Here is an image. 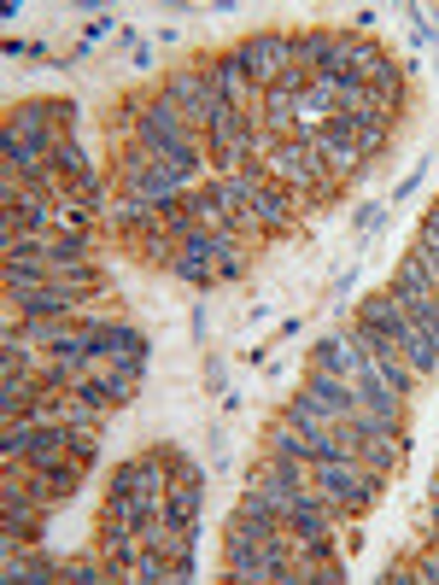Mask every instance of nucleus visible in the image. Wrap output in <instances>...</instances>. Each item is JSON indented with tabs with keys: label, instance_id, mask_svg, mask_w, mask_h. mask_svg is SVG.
<instances>
[{
	"label": "nucleus",
	"instance_id": "aec40b11",
	"mask_svg": "<svg viewBox=\"0 0 439 585\" xmlns=\"http://www.w3.org/2000/svg\"><path fill=\"white\" fill-rule=\"evenodd\" d=\"M411 317L434 334V346H439V292H434V299H421V305H411Z\"/></svg>",
	"mask_w": 439,
	"mask_h": 585
},
{
	"label": "nucleus",
	"instance_id": "5701e85b",
	"mask_svg": "<svg viewBox=\"0 0 439 585\" xmlns=\"http://www.w3.org/2000/svg\"><path fill=\"white\" fill-rule=\"evenodd\" d=\"M421 182H428V164H416V170H411V176H404V182L393 187V199H411V194H416V187H421Z\"/></svg>",
	"mask_w": 439,
	"mask_h": 585
},
{
	"label": "nucleus",
	"instance_id": "2eb2a0df",
	"mask_svg": "<svg viewBox=\"0 0 439 585\" xmlns=\"http://www.w3.org/2000/svg\"><path fill=\"white\" fill-rule=\"evenodd\" d=\"M199 509H206V486H171V504H164V521L188 527V521H199Z\"/></svg>",
	"mask_w": 439,
	"mask_h": 585
},
{
	"label": "nucleus",
	"instance_id": "20e7f679",
	"mask_svg": "<svg viewBox=\"0 0 439 585\" xmlns=\"http://www.w3.org/2000/svg\"><path fill=\"white\" fill-rule=\"evenodd\" d=\"M246 211H252V222H258V234H287L299 222V194L281 187V182H258Z\"/></svg>",
	"mask_w": 439,
	"mask_h": 585
},
{
	"label": "nucleus",
	"instance_id": "7ed1b4c3",
	"mask_svg": "<svg viewBox=\"0 0 439 585\" xmlns=\"http://www.w3.org/2000/svg\"><path fill=\"white\" fill-rule=\"evenodd\" d=\"M234 59L246 65L252 89L269 94L287 71H293V36H281V30H258V36H246L241 47H234Z\"/></svg>",
	"mask_w": 439,
	"mask_h": 585
},
{
	"label": "nucleus",
	"instance_id": "f3484780",
	"mask_svg": "<svg viewBox=\"0 0 439 585\" xmlns=\"http://www.w3.org/2000/svg\"><path fill=\"white\" fill-rule=\"evenodd\" d=\"M153 164H159V159H153V147H147L141 135H135V141L124 147V159H117V182H124V187H129V182H141Z\"/></svg>",
	"mask_w": 439,
	"mask_h": 585
},
{
	"label": "nucleus",
	"instance_id": "0eeeda50",
	"mask_svg": "<svg viewBox=\"0 0 439 585\" xmlns=\"http://www.w3.org/2000/svg\"><path fill=\"white\" fill-rule=\"evenodd\" d=\"M334 54H340V30H299L293 36V65L305 77L334 71Z\"/></svg>",
	"mask_w": 439,
	"mask_h": 585
},
{
	"label": "nucleus",
	"instance_id": "f257e3e1",
	"mask_svg": "<svg viewBox=\"0 0 439 585\" xmlns=\"http://www.w3.org/2000/svg\"><path fill=\"white\" fill-rule=\"evenodd\" d=\"M311 486L323 497H334L340 515H363V509H376V497L386 486H393V474L363 469V457H316L311 462Z\"/></svg>",
	"mask_w": 439,
	"mask_h": 585
},
{
	"label": "nucleus",
	"instance_id": "b1692460",
	"mask_svg": "<svg viewBox=\"0 0 439 585\" xmlns=\"http://www.w3.org/2000/svg\"><path fill=\"white\" fill-rule=\"evenodd\" d=\"M386 585H416V567L411 562H393V567H386Z\"/></svg>",
	"mask_w": 439,
	"mask_h": 585
},
{
	"label": "nucleus",
	"instance_id": "6e6552de",
	"mask_svg": "<svg viewBox=\"0 0 439 585\" xmlns=\"http://www.w3.org/2000/svg\"><path fill=\"white\" fill-rule=\"evenodd\" d=\"M59 557H36V550H7V567H0V580L7 585H54L59 580Z\"/></svg>",
	"mask_w": 439,
	"mask_h": 585
},
{
	"label": "nucleus",
	"instance_id": "412c9836",
	"mask_svg": "<svg viewBox=\"0 0 439 585\" xmlns=\"http://www.w3.org/2000/svg\"><path fill=\"white\" fill-rule=\"evenodd\" d=\"M206 392H229V364L223 357H206Z\"/></svg>",
	"mask_w": 439,
	"mask_h": 585
},
{
	"label": "nucleus",
	"instance_id": "9d476101",
	"mask_svg": "<svg viewBox=\"0 0 439 585\" xmlns=\"http://www.w3.org/2000/svg\"><path fill=\"white\" fill-rule=\"evenodd\" d=\"M358 457H363V469L398 480L404 457H411V439H404V434H363V451H358Z\"/></svg>",
	"mask_w": 439,
	"mask_h": 585
},
{
	"label": "nucleus",
	"instance_id": "f03ea898",
	"mask_svg": "<svg viewBox=\"0 0 439 585\" xmlns=\"http://www.w3.org/2000/svg\"><path fill=\"white\" fill-rule=\"evenodd\" d=\"M159 94L171 100V106H176L182 117H188V129H199V135H206V124H211V112H217V106H229L223 89H217V77H211V59H199V65H182V71H171Z\"/></svg>",
	"mask_w": 439,
	"mask_h": 585
},
{
	"label": "nucleus",
	"instance_id": "dca6fc26",
	"mask_svg": "<svg viewBox=\"0 0 439 585\" xmlns=\"http://www.w3.org/2000/svg\"><path fill=\"white\" fill-rule=\"evenodd\" d=\"M135 580H141V585H176L182 580L176 557H164V550H141V557H135Z\"/></svg>",
	"mask_w": 439,
	"mask_h": 585
},
{
	"label": "nucleus",
	"instance_id": "39448f33",
	"mask_svg": "<svg viewBox=\"0 0 439 585\" xmlns=\"http://www.w3.org/2000/svg\"><path fill=\"white\" fill-rule=\"evenodd\" d=\"M19 469H24V462H19ZM82 474H89L82 462H65V469H24V486L36 492L47 509H59V504H71V497H77Z\"/></svg>",
	"mask_w": 439,
	"mask_h": 585
},
{
	"label": "nucleus",
	"instance_id": "1a4fd4ad",
	"mask_svg": "<svg viewBox=\"0 0 439 585\" xmlns=\"http://www.w3.org/2000/svg\"><path fill=\"white\" fill-rule=\"evenodd\" d=\"M358 322H376V329H386V334H393V346H398V334L404 329H411V305H404L398 299V292H369V299L358 305Z\"/></svg>",
	"mask_w": 439,
	"mask_h": 585
},
{
	"label": "nucleus",
	"instance_id": "4468645a",
	"mask_svg": "<svg viewBox=\"0 0 439 585\" xmlns=\"http://www.w3.org/2000/svg\"><path fill=\"white\" fill-rule=\"evenodd\" d=\"M59 585H117V574H112V562L94 550V557H71V562H65Z\"/></svg>",
	"mask_w": 439,
	"mask_h": 585
},
{
	"label": "nucleus",
	"instance_id": "423d86ee",
	"mask_svg": "<svg viewBox=\"0 0 439 585\" xmlns=\"http://www.w3.org/2000/svg\"><path fill=\"white\" fill-rule=\"evenodd\" d=\"M311 364L346 375V381H358V375L369 369V357H363V346L351 334H328V340H316V346H311Z\"/></svg>",
	"mask_w": 439,
	"mask_h": 585
},
{
	"label": "nucleus",
	"instance_id": "6ab92c4d",
	"mask_svg": "<svg viewBox=\"0 0 439 585\" xmlns=\"http://www.w3.org/2000/svg\"><path fill=\"white\" fill-rule=\"evenodd\" d=\"M71 457L82 462V469H94V462H100V434H94V427H71Z\"/></svg>",
	"mask_w": 439,
	"mask_h": 585
},
{
	"label": "nucleus",
	"instance_id": "9b49d317",
	"mask_svg": "<svg viewBox=\"0 0 439 585\" xmlns=\"http://www.w3.org/2000/svg\"><path fill=\"white\" fill-rule=\"evenodd\" d=\"M269 451H276V457H299V462H316V457H323V439L281 416V422H269Z\"/></svg>",
	"mask_w": 439,
	"mask_h": 585
},
{
	"label": "nucleus",
	"instance_id": "393cba45",
	"mask_svg": "<svg viewBox=\"0 0 439 585\" xmlns=\"http://www.w3.org/2000/svg\"><path fill=\"white\" fill-rule=\"evenodd\" d=\"M188 322H194V340H199V346H206V329H211V317H206V299L194 305V317H188Z\"/></svg>",
	"mask_w": 439,
	"mask_h": 585
},
{
	"label": "nucleus",
	"instance_id": "a211bd4d",
	"mask_svg": "<svg viewBox=\"0 0 439 585\" xmlns=\"http://www.w3.org/2000/svg\"><path fill=\"white\" fill-rule=\"evenodd\" d=\"M351 129H358V152H363V159L393 141V117H351Z\"/></svg>",
	"mask_w": 439,
	"mask_h": 585
},
{
	"label": "nucleus",
	"instance_id": "f8f14e48",
	"mask_svg": "<svg viewBox=\"0 0 439 585\" xmlns=\"http://www.w3.org/2000/svg\"><path fill=\"white\" fill-rule=\"evenodd\" d=\"M398 352H404V364L416 369V381L421 375H439V346H434V334L421 329V322H411V329L398 334Z\"/></svg>",
	"mask_w": 439,
	"mask_h": 585
},
{
	"label": "nucleus",
	"instance_id": "4be33fe9",
	"mask_svg": "<svg viewBox=\"0 0 439 585\" xmlns=\"http://www.w3.org/2000/svg\"><path fill=\"white\" fill-rule=\"evenodd\" d=\"M416 585H439V544L416 562Z\"/></svg>",
	"mask_w": 439,
	"mask_h": 585
},
{
	"label": "nucleus",
	"instance_id": "ddd939ff",
	"mask_svg": "<svg viewBox=\"0 0 439 585\" xmlns=\"http://www.w3.org/2000/svg\"><path fill=\"white\" fill-rule=\"evenodd\" d=\"M386 292H398L404 305H421V299H434L439 287H434V275L421 269L416 257H404V264H398V275H393V282H386Z\"/></svg>",
	"mask_w": 439,
	"mask_h": 585
}]
</instances>
